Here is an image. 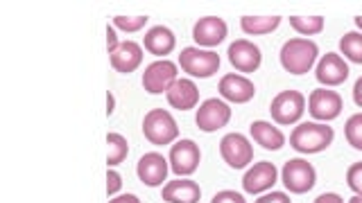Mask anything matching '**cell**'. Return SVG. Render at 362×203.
<instances>
[{
  "instance_id": "1",
  "label": "cell",
  "mask_w": 362,
  "mask_h": 203,
  "mask_svg": "<svg viewBox=\"0 0 362 203\" xmlns=\"http://www.w3.org/2000/svg\"><path fill=\"white\" fill-rule=\"evenodd\" d=\"M317 56H320V48H317L315 41L290 39V41L283 43L279 59H281L283 70L294 75V77H301V75H308L313 70Z\"/></svg>"
},
{
  "instance_id": "2",
  "label": "cell",
  "mask_w": 362,
  "mask_h": 203,
  "mask_svg": "<svg viewBox=\"0 0 362 203\" xmlns=\"http://www.w3.org/2000/svg\"><path fill=\"white\" fill-rule=\"evenodd\" d=\"M335 131L324 122H301L290 133V147L299 154H320L333 144Z\"/></svg>"
},
{
  "instance_id": "3",
  "label": "cell",
  "mask_w": 362,
  "mask_h": 203,
  "mask_svg": "<svg viewBox=\"0 0 362 203\" xmlns=\"http://www.w3.org/2000/svg\"><path fill=\"white\" fill-rule=\"evenodd\" d=\"M143 135L152 144H170L177 140L179 127L177 120L173 118V113H168L165 109H152L143 120Z\"/></svg>"
},
{
  "instance_id": "4",
  "label": "cell",
  "mask_w": 362,
  "mask_h": 203,
  "mask_svg": "<svg viewBox=\"0 0 362 203\" xmlns=\"http://www.w3.org/2000/svg\"><path fill=\"white\" fill-rule=\"evenodd\" d=\"M220 54L213 50H202V48H184L179 54V66L181 70L190 77L206 79L213 77L220 70Z\"/></svg>"
},
{
  "instance_id": "5",
  "label": "cell",
  "mask_w": 362,
  "mask_h": 203,
  "mask_svg": "<svg viewBox=\"0 0 362 203\" xmlns=\"http://www.w3.org/2000/svg\"><path fill=\"white\" fill-rule=\"evenodd\" d=\"M281 178H283V185H286L292 195H305V192H310L315 187L317 172L305 158H292V161L283 165Z\"/></svg>"
},
{
  "instance_id": "6",
  "label": "cell",
  "mask_w": 362,
  "mask_h": 203,
  "mask_svg": "<svg viewBox=\"0 0 362 203\" xmlns=\"http://www.w3.org/2000/svg\"><path fill=\"white\" fill-rule=\"evenodd\" d=\"M229 120H231V106L220 97H211L206 102H202L195 113V124L204 133L224 129L226 124H229Z\"/></svg>"
},
{
  "instance_id": "7",
  "label": "cell",
  "mask_w": 362,
  "mask_h": 203,
  "mask_svg": "<svg viewBox=\"0 0 362 203\" xmlns=\"http://www.w3.org/2000/svg\"><path fill=\"white\" fill-rule=\"evenodd\" d=\"M177 73H179L177 63L168 61V59H156V61H152L150 66L145 68L143 88L150 95H163V93H168L170 88H173V84L179 79Z\"/></svg>"
},
{
  "instance_id": "8",
  "label": "cell",
  "mask_w": 362,
  "mask_h": 203,
  "mask_svg": "<svg viewBox=\"0 0 362 203\" xmlns=\"http://www.w3.org/2000/svg\"><path fill=\"white\" fill-rule=\"evenodd\" d=\"M220 156L231 169L249 167L254 161V147L243 133H226L220 140Z\"/></svg>"
},
{
  "instance_id": "9",
  "label": "cell",
  "mask_w": 362,
  "mask_h": 203,
  "mask_svg": "<svg viewBox=\"0 0 362 203\" xmlns=\"http://www.w3.org/2000/svg\"><path fill=\"white\" fill-rule=\"evenodd\" d=\"M344 109L342 95L337 90L331 88H315L310 97H308V111L310 116L315 118V122H331L335 120L339 113Z\"/></svg>"
},
{
  "instance_id": "10",
  "label": "cell",
  "mask_w": 362,
  "mask_h": 203,
  "mask_svg": "<svg viewBox=\"0 0 362 203\" xmlns=\"http://www.w3.org/2000/svg\"><path fill=\"white\" fill-rule=\"evenodd\" d=\"M305 111V97L299 90H281V93L272 99L269 113L276 124H294Z\"/></svg>"
},
{
  "instance_id": "11",
  "label": "cell",
  "mask_w": 362,
  "mask_h": 203,
  "mask_svg": "<svg viewBox=\"0 0 362 203\" xmlns=\"http://www.w3.org/2000/svg\"><path fill=\"white\" fill-rule=\"evenodd\" d=\"M202 161V152L195 140H177L170 149V169L177 174V176H190L195 169L199 167Z\"/></svg>"
},
{
  "instance_id": "12",
  "label": "cell",
  "mask_w": 362,
  "mask_h": 203,
  "mask_svg": "<svg viewBox=\"0 0 362 203\" xmlns=\"http://www.w3.org/2000/svg\"><path fill=\"white\" fill-rule=\"evenodd\" d=\"M229 61L231 66L235 68L238 73H245V75H252L256 73L260 63H263V52H260V48L254 43V41H233L229 45Z\"/></svg>"
},
{
  "instance_id": "13",
  "label": "cell",
  "mask_w": 362,
  "mask_h": 203,
  "mask_svg": "<svg viewBox=\"0 0 362 203\" xmlns=\"http://www.w3.org/2000/svg\"><path fill=\"white\" fill-rule=\"evenodd\" d=\"M229 27H226L224 18L220 16H202L195 27H192V41H195L199 48H218V45L226 39Z\"/></svg>"
},
{
  "instance_id": "14",
  "label": "cell",
  "mask_w": 362,
  "mask_h": 203,
  "mask_svg": "<svg viewBox=\"0 0 362 203\" xmlns=\"http://www.w3.org/2000/svg\"><path fill=\"white\" fill-rule=\"evenodd\" d=\"M279 172L276 165H272L267 161H260L254 167H249L245 176H243V190L247 195H263L272 185L276 183Z\"/></svg>"
},
{
  "instance_id": "15",
  "label": "cell",
  "mask_w": 362,
  "mask_h": 203,
  "mask_svg": "<svg viewBox=\"0 0 362 203\" xmlns=\"http://www.w3.org/2000/svg\"><path fill=\"white\" fill-rule=\"evenodd\" d=\"M218 90L224 102H233V104H247V102L254 99V95H256V86L252 79L235 75V73L224 75L220 79Z\"/></svg>"
},
{
  "instance_id": "16",
  "label": "cell",
  "mask_w": 362,
  "mask_h": 203,
  "mask_svg": "<svg viewBox=\"0 0 362 203\" xmlns=\"http://www.w3.org/2000/svg\"><path fill=\"white\" fill-rule=\"evenodd\" d=\"M168 161L158 154V152H150L141 156L139 165H136V174H139L141 183L147 187H156V185H163V180L168 178Z\"/></svg>"
},
{
  "instance_id": "17",
  "label": "cell",
  "mask_w": 362,
  "mask_h": 203,
  "mask_svg": "<svg viewBox=\"0 0 362 203\" xmlns=\"http://www.w3.org/2000/svg\"><path fill=\"white\" fill-rule=\"evenodd\" d=\"M315 73H317V82L322 86H339L346 82L349 66L337 52H328L326 56H322L320 63H317Z\"/></svg>"
},
{
  "instance_id": "18",
  "label": "cell",
  "mask_w": 362,
  "mask_h": 203,
  "mask_svg": "<svg viewBox=\"0 0 362 203\" xmlns=\"http://www.w3.org/2000/svg\"><path fill=\"white\" fill-rule=\"evenodd\" d=\"M109 61L116 73L129 75L143 63V48L136 41H122L118 48L109 54Z\"/></svg>"
},
{
  "instance_id": "19",
  "label": "cell",
  "mask_w": 362,
  "mask_h": 203,
  "mask_svg": "<svg viewBox=\"0 0 362 203\" xmlns=\"http://www.w3.org/2000/svg\"><path fill=\"white\" fill-rule=\"evenodd\" d=\"M168 104L177 109V111H190L197 106L199 102V90L195 86V82L188 77H179L177 82L173 84V88L165 93Z\"/></svg>"
},
{
  "instance_id": "20",
  "label": "cell",
  "mask_w": 362,
  "mask_h": 203,
  "mask_svg": "<svg viewBox=\"0 0 362 203\" xmlns=\"http://www.w3.org/2000/svg\"><path fill=\"white\" fill-rule=\"evenodd\" d=\"M161 197L165 203H199L202 199V190L195 180L190 178H177L170 180L163 185Z\"/></svg>"
},
{
  "instance_id": "21",
  "label": "cell",
  "mask_w": 362,
  "mask_h": 203,
  "mask_svg": "<svg viewBox=\"0 0 362 203\" xmlns=\"http://www.w3.org/2000/svg\"><path fill=\"white\" fill-rule=\"evenodd\" d=\"M249 133H252L254 142L260 144L267 152H279V149H283V144H286V135H283V131L276 127V124H272L267 120L252 122Z\"/></svg>"
},
{
  "instance_id": "22",
  "label": "cell",
  "mask_w": 362,
  "mask_h": 203,
  "mask_svg": "<svg viewBox=\"0 0 362 203\" xmlns=\"http://www.w3.org/2000/svg\"><path fill=\"white\" fill-rule=\"evenodd\" d=\"M175 45H177L175 32L165 25H154L143 39V48L154 56H168L175 50Z\"/></svg>"
},
{
  "instance_id": "23",
  "label": "cell",
  "mask_w": 362,
  "mask_h": 203,
  "mask_svg": "<svg viewBox=\"0 0 362 203\" xmlns=\"http://www.w3.org/2000/svg\"><path fill=\"white\" fill-rule=\"evenodd\" d=\"M281 25V16H243L240 18V27L245 34H252V37H263L279 30Z\"/></svg>"
},
{
  "instance_id": "24",
  "label": "cell",
  "mask_w": 362,
  "mask_h": 203,
  "mask_svg": "<svg viewBox=\"0 0 362 203\" xmlns=\"http://www.w3.org/2000/svg\"><path fill=\"white\" fill-rule=\"evenodd\" d=\"M129 154V144H127V138L116 131H111L107 135V165L109 167H116L120 165L124 158Z\"/></svg>"
},
{
  "instance_id": "25",
  "label": "cell",
  "mask_w": 362,
  "mask_h": 203,
  "mask_svg": "<svg viewBox=\"0 0 362 203\" xmlns=\"http://www.w3.org/2000/svg\"><path fill=\"white\" fill-rule=\"evenodd\" d=\"M339 50L349 61L362 63V32H346L339 39Z\"/></svg>"
},
{
  "instance_id": "26",
  "label": "cell",
  "mask_w": 362,
  "mask_h": 203,
  "mask_svg": "<svg viewBox=\"0 0 362 203\" xmlns=\"http://www.w3.org/2000/svg\"><path fill=\"white\" fill-rule=\"evenodd\" d=\"M290 25L303 37H315L324 30V16H290Z\"/></svg>"
},
{
  "instance_id": "27",
  "label": "cell",
  "mask_w": 362,
  "mask_h": 203,
  "mask_svg": "<svg viewBox=\"0 0 362 203\" xmlns=\"http://www.w3.org/2000/svg\"><path fill=\"white\" fill-rule=\"evenodd\" d=\"M344 138L354 149L362 152V113L351 116L344 124Z\"/></svg>"
},
{
  "instance_id": "28",
  "label": "cell",
  "mask_w": 362,
  "mask_h": 203,
  "mask_svg": "<svg viewBox=\"0 0 362 203\" xmlns=\"http://www.w3.org/2000/svg\"><path fill=\"white\" fill-rule=\"evenodd\" d=\"M147 16H113V27H118L122 32H139L145 27Z\"/></svg>"
},
{
  "instance_id": "29",
  "label": "cell",
  "mask_w": 362,
  "mask_h": 203,
  "mask_svg": "<svg viewBox=\"0 0 362 203\" xmlns=\"http://www.w3.org/2000/svg\"><path fill=\"white\" fill-rule=\"evenodd\" d=\"M346 185L354 190V195L362 197V163H354L346 169Z\"/></svg>"
},
{
  "instance_id": "30",
  "label": "cell",
  "mask_w": 362,
  "mask_h": 203,
  "mask_svg": "<svg viewBox=\"0 0 362 203\" xmlns=\"http://www.w3.org/2000/svg\"><path fill=\"white\" fill-rule=\"evenodd\" d=\"M120 187H122V176H120L113 167H109V169H107V195H109V197L118 195Z\"/></svg>"
},
{
  "instance_id": "31",
  "label": "cell",
  "mask_w": 362,
  "mask_h": 203,
  "mask_svg": "<svg viewBox=\"0 0 362 203\" xmlns=\"http://www.w3.org/2000/svg\"><path fill=\"white\" fill-rule=\"evenodd\" d=\"M211 203H247L245 197L240 195V192H233V190H222L218 192V195L213 197Z\"/></svg>"
},
{
  "instance_id": "32",
  "label": "cell",
  "mask_w": 362,
  "mask_h": 203,
  "mask_svg": "<svg viewBox=\"0 0 362 203\" xmlns=\"http://www.w3.org/2000/svg\"><path fill=\"white\" fill-rule=\"evenodd\" d=\"M256 203H292L290 201V197L286 195V192H267V195H263V197H258L256 199Z\"/></svg>"
},
{
  "instance_id": "33",
  "label": "cell",
  "mask_w": 362,
  "mask_h": 203,
  "mask_svg": "<svg viewBox=\"0 0 362 203\" xmlns=\"http://www.w3.org/2000/svg\"><path fill=\"white\" fill-rule=\"evenodd\" d=\"M118 37H116V27L113 25H107V50H109V54L118 48Z\"/></svg>"
},
{
  "instance_id": "34",
  "label": "cell",
  "mask_w": 362,
  "mask_h": 203,
  "mask_svg": "<svg viewBox=\"0 0 362 203\" xmlns=\"http://www.w3.org/2000/svg\"><path fill=\"white\" fill-rule=\"evenodd\" d=\"M315 203H344V199L335 195V192H324V195H320L315 199Z\"/></svg>"
},
{
  "instance_id": "35",
  "label": "cell",
  "mask_w": 362,
  "mask_h": 203,
  "mask_svg": "<svg viewBox=\"0 0 362 203\" xmlns=\"http://www.w3.org/2000/svg\"><path fill=\"white\" fill-rule=\"evenodd\" d=\"M109 203H141V199L136 195H120L116 199H111Z\"/></svg>"
},
{
  "instance_id": "36",
  "label": "cell",
  "mask_w": 362,
  "mask_h": 203,
  "mask_svg": "<svg viewBox=\"0 0 362 203\" xmlns=\"http://www.w3.org/2000/svg\"><path fill=\"white\" fill-rule=\"evenodd\" d=\"M354 102L362 109V77L358 79V82L354 84Z\"/></svg>"
},
{
  "instance_id": "37",
  "label": "cell",
  "mask_w": 362,
  "mask_h": 203,
  "mask_svg": "<svg viewBox=\"0 0 362 203\" xmlns=\"http://www.w3.org/2000/svg\"><path fill=\"white\" fill-rule=\"evenodd\" d=\"M113 111H116V95L111 93H107V116H113Z\"/></svg>"
},
{
  "instance_id": "38",
  "label": "cell",
  "mask_w": 362,
  "mask_h": 203,
  "mask_svg": "<svg viewBox=\"0 0 362 203\" xmlns=\"http://www.w3.org/2000/svg\"><path fill=\"white\" fill-rule=\"evenodd\" d=\"M349 203H362V197L360 195H354V197L349 199Z\"/></svg>"
},
{
  "instance_id": "39",
  "label": "cell",
  "mask_w": 362,
  "mask_h": 203,
  "mask_svg": "<svg viewBox=\"0 0 362 203\" xmlns=\"http://www.w3.org/2000/svg\"><path fill=\"white\" fill-rule=\"evenodd\" d=\"M354 20H356V25H358V27L362 30V14H358V16H356Z\"/></svg>"
}]
</instances>
